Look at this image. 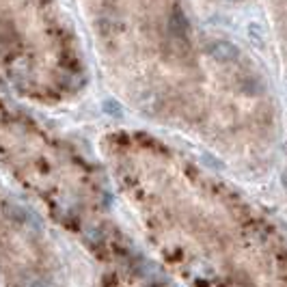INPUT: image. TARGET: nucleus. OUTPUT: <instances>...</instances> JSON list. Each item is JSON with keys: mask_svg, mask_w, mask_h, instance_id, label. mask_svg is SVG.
I'll list each match as a JSON object with an SVG mask.
<instances>
[{"mask_svg": "<svg viewBox=\"0 0 287 287\" xmlns=\"http://www.w3.org/2000/svg\"><path fill=\"white\" fill-rule=\"evenodd\" d=\"M205 52H208L214 60H218V63H229V60H235L240 56V50L238 46L229 44V41H212L205 48Z\"/></svg>", "mask_w": 287, "mask_h": 287, "instance_id": "1", "label": "nucleus"}, {"mask_svg": "<svg viewBox=\"0 0 287 287\" xmlns=\"http://www.w3.org/2000/svg\"><path fill=\"white\" fill-rule=\"evenodd\" d=\"M169 28H171V33L175 35V37H179V39H186L188 37V19L183 17V13L181 11H173V15H171V22H169Z\"/></svg>", "mask_w": 287, "mask_h": 287, "instance_id": "2", "label": "nucleus"}, {"mask_svg": "<svg viewBox=\"0 0 287 287\" xmlns=\"http://www.w3.org/2000/svg\"><path fill=\"white\" fill-rule=\"evenodd\" d=\"M259 91H261V82H259V80H255V78H251V80H246V82H244V93L257 95Z\"/></svg>", "mask_w": 287, "mask_h": 287, "instance_id": "3", "label": "nucleus"}, {"mask_svg": "<svg viewBox=\"0 0 287 287\" xmlns=\"http://www.w3.org/2000/svg\"><path fill=\"white\" fill-rule=\"evenodd\" d=\"M283 181H285V186H287V173H285V175H283Z\"/></svg>", "mask_w": 287, "mask_h": 287, "instance_id": "4", "label": "nucleus"}]
</instances>
